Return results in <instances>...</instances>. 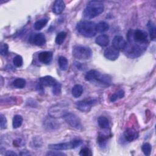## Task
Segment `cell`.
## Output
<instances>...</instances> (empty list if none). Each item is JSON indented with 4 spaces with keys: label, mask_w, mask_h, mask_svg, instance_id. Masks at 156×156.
<instances>
[{
    "label": "cell",
    "mask_w": 156,
    "mask_h": 156,
    "mask_svg": "<svg viewBox=\"0 0 156 156\" xmlns=\"http://www.w3.org/2000/svg\"><path fill=\"white\" fill-rule=\"evenodd\" d=\"M48 112L49 115L54 118L63 117V116L67 112L65 108L64 105L61 104H57L51 107Z\"/></svg>",
    "instance_id": "obj_8"
},
{
    "label": "cell",
    "mask_w": 156,
    "mask_h": 156,
    "mask_svg": "<svg viewBox=\"0 0 156 156\" xmlns=\"http://www.w3.org/2000/svg\"><path fill=\"white\" fill-rule=\"evenodd\" d=\"M124 96V91L123 90H119L117 92L115 93L112 95L110 97V101L111 102H115L117 101L118 99H121Z\"/></svg>",
    "instance_id": "obj_27"
},
{
    "label": "cell",
    "mask_w": 156,
    "mask_h": 156,
    "mask_svg": "<svg viewBox=\"0 0 156 156\" xmlns=\"http://www.w3.org/2000/svg\"><path fill=\"white\" fill-rule=\"evenodd\" d=\"M53 57V53L51 51H43L38 54V60L46 65H48L51 63V62L52 60Z\"/></svg>",
    "instance_id": "obj_12"
},
{
    "label": "cell",
    "mask_w": 156,
    "mask_h": 156,
    "mask_svg": "<svg viewBox=\"0 0 156 156\" xmlns=\"http://www.w3.org/2000/svg\"><path fill=\"white\" fill-rule=\"evenodd\" d=\"M82 141L80 140H74L69 142L60 143L57 144H51L48 146V147L52 150L55 151H63L74 149L79 147L82 144Z\"/></svg>",
    "instance_id": "obj_5"
},
{
    "label": "cell",
    "mask_w": 156,
    "mask_h": 156,
    "mask_svg": "<svg viewBox=\"0 0 156 156\" xmlns=\"http://www.w3.org/2000/svg\"><path fill=\"white\" fill-rule=\"evenodd\" d=\"M65 4L62 0H57L54 2L52 7V12L56 15H59L64 10Z\"/></svg>",
    "instance_id": "obj_17"
},
{
    "label": "cell",
    "mask_w": 156,
    "mask_h": 156,
    "mask_svg": "<svg viewBox=\"0 0 156 156\" xmlns=\"http://www.w3.org/2000/svg\"><path fill=\"white\" fill-rule=\"evenodd\" d=\"M96 32L102 33L109 29V25L105 21H100L96 24Z\"/></svg>",
    "instance_id": "obj_22"
},
{
    "label": "cell",
    "mask_w": 156,
    "mask_h": 156,
    "mask_svg": "<svg viewBox=\"0 0 156 156\" xmlns=\"http://www.w3.org/2000/svg\"><path fill=\"white\" fill-rule=\"evenodd\" d=\"M63 118L65 122L71 127L77 130H80L82 128L81 121L80 118L74 113L71 112H66L63 116Z\"/></svg>",
    "instance_id": "obj_6"
},
{
    "label": "cell",
    "mask_w": 156,
    "mask_h": 156,
    "mask_svg": "<svg viewBox=\"0 0 156 156\" xmlns=\"http://www.w3.org/2000/svg\"><path fill=\"white\" fill-rule=\"evenodd\" d=\"M9 51V46L6 43H3L1 45L0 48V53L2 55L5 56L7 55Z\"/></svg>",
    "instance_id": "obj_32"
},
{
    "label": "cell",
    "mask_w": 156,
    "mask_h": 156,
    "mask_svg": "<svg viewBox=\"0 0 156 156\" xmlns=\"http://www.w3.org/2000/svg\"><path fill=\"white\" fill-rule=\"evenodd\" d=\"M95 42L97 44L102 47L107 46L109 43V37L105 34L100 35L96 37Z\"/></svg>",
    "instance_id": "obj_18"
},
{
    "label": "cell",
    "mask_w": 156,
    "mask_h": 156,
    "mask_svg": "<svg viewBox=\"0 0 156 156\" xmlns=\"http://www.w3.org/2000/svg\"><path fill=\"white\" fill-rule=\"evenodd\" d=\"M104 5L101 1H89L83 10V16L87 19H91L99 15L103 12Z\"/></svg>",
    "instance_id": "obj_1"
},
{
    "label": "cell",
    "mask_w": 156,
    "mask_h": 156,
    "mask_svg": "<svg viewBox=\"0 0 156 156\" xmlns=\"http://www.w3.org/2000/svg\"><path fill=\"white\" fill-rule=\"evenodd\" d=\"M104 55L107 59L109 60L114 61L118 58L119 55V52L118 50H117L116 49H115L114 47L112 46L107 48L104 51Z\"/></svg>",
    "instance_id": "obj_10"
},
{
    "label": "cell",
    "mask_w": 156,
    "mask_h": 156,
    "mask_svg": "<svg viewBox=\"0 0 156 156\" xmlns=\"http://www.w3.org/2000/svg\"><path fill=\"white\" fill-rule=\"evenodd\" d=\"M26 80L23 78H17L12 83V85L16 88H23L26 86Z\"/></svg>",
    "instance_id": "obj_26"
},
{
    "label": "cell",
    "mask_w": 156,
    "mask_h": 156,
    "mask_svg": "<svg viewBox=\"0 0 156 156\" xmlns=\"http://www.w3.org/2000/svg\"><path fill=\"white\" fill-rule=\"evenodd\" d=\"M23 118L21 115H15L13 116V120H12L13 128L17 129V128L21 127V126L23 124Z\"/></svg>",
    "instance_id": "obj_24"
},
{
    "label": "cell",
    "mask_w": 156,
    "mask_h": 156,
    "mask_svg": "<svg viewBox=\"0 0 156 156\" xmlns=\"http://www.w3.org/2000/svg\"><path fill=\"white\" fill-rule=\"evenodd\" d=\"M0 118H1V129L2 130V129H6L7 126V121L5 116L4 115L1 114Z\"/></svg>",
    "instance_id": "obj_34"
},
{
    "label": "cell",
    "mask_w": 156,
    "mask_h": 156,
    "mask_svg": "<svg viewBox=\"0 0 156 156\" xmlns=\"http://www.w3.org/2000/svg\"><path fill=\"white\" fill-rule=\"evenodd\" d=\"M83 91V87L81 85H79V84L75 85L73 87L72 90H71L72 95L76 98H79L82 95Z\"/></svg>",
    "instance_id": "obj_21"
},
{
    "label": "cell",
    "mask_w": 156,
    "mask_h": 156,
    "mask_svg": "<svg viewBox=\"0 0 156 156\" xmlns=\"http://www.w3.org/2000/svg\"><path fill=\"white\" fill-rule=\"evenodd\" d=\"M79 155L80 156H90L92 155V153L91 150L89 148L84 147L80 150L79 152Z\"/></svg>",
    "instance_id": "obj_35"
},
{
    "label": "cell",
    "mask_w": 156,
    "mask_h": 156,
    "mask_svg": "<svg viewBox=\"0 0 156 156\" xmlns=\"http://www.w3.org/2000/svg\"><path fill=\"white\" fill-rule=\"evenodd\" d=\"M5 155H17V154L13 152V151H8L5 154Z\"/></svg>",
    "instance_id": "obj_38"
},
{
    "label": "cell",
    "mask_w": 156,
    "mask_h": 156,
    "mask_svg": "<svg viewBox=\"0 0 156 156\" xmlns=\"http://www.w3.org/2000/svg\"><path fill=\"white\" fill-rule=\"evenodd\" d=\"M138 132L132 128H128L124 132V137L125 140L129 142L135 140L138 138Z\"/></svg>",
    "instance_id": "obj_16"
},
{
    "label": "cell",
    "mask_w": 156,
    "mask_h": 156,
    "mask_svg": "<svg viewBox=\"0 0 156 156\" xmlns=\"http://www.w3.org/2000/svg\"><path fill=\"white\" fill-rule=\"evenodd\" d=\"M141 149H142V151L145 155H147V156L150 155V154L151 153V151H152V147L149 143H146L143 144L141 146Z\"/></svg>",
    "instance_id": "obj_29"
},
{
    "label": "cell",
    "mask_w": 156,
    "mask_h": 156,
    "mask_svg": "<svg viewBox=\"0 0 156 156\" xmlns=\"http://www.w3.org/2000/svg\"><path fill=\"white\" fill-rule=\"evenodd\" d=\"M30 41L36 46H41L46 43V38L43 34L37 33L31 37Z\"/></svg>",
    "instance_id": "obj_14"
},
{
    "label": "cell",
    "mask_w": 156,
    "mask_h": 156,
    "mask_svg": "<svg viewBox=\"0 0 156 156\" xmlns=\"http://www.w3.org/2000/svg\"><path fill=\"white\" fill-rule=\"evenodd\" d=\"M73 55L79 60H88L92 56V51L89 47L77 45L73 49Z\"/></svg>",
    "instance_id": "obj_4"
},
{
    "label": "cell",
    "mask_w": 156,
    "mask_h": 156,
    "mask_svg": "<svg viewBox=\"0 0 156 156\" xmlns=\"http://www.w3.org/2000/svg\"><path fill=\"white\" fill-rule=\"evenodd\" d=\"M93 81L98 82V83L105 85H110L112 83V79L107 74H102L99 71H97Z\"/></svg>",
    "instance_id": "obj_13"
},
{
    "label": "cell",
    "mask_w": 156,
    "mask_h": 156,
    "mask_svg": "<svg viewBox=\"0 0 156 156\" xmlns=\"http://www.w3.org/2000/svg\"><path fill=\"white\" fill-rule=\"evenodd\" d=\"M127 43L122 36L116 35L112 40V46L117 50H123L126 48Z\"/></svg>",
    "instance_id": "obj_11"
},
{
    "label": "cell",
    "mask_w": 156,
    "mask_h": 156,
    "mask_svg": "<svg viewBox=\"0 0 156 156\" xmlns=\"http://www.w3.org/2000/svg\"><path fill=\"white\" fill-rule=\"evenodd\" d=\"M75 66H76V68L81 71H83L84 69H85V66L83 65V64L79 63V62H75Z\"/></svg>",
    "instance_id": "obj_37"
},
{
    "label": "cell",
    "mask_w": 156,
    "mask_h": 156,
    "mask_svg": "<svg viewBox=\"0 0 156 156\" xmlns=\"http://www.w3.org/2000/svg\"><path fill=\"white\" fill-rule=\"evenodd\" d=\"M147 27L148 29L149 34H150V37L152 41H155V37H156V34H155V26L154 23L150 20L148 21L147 24Z\"/></svg>",
    "instance_id": "obj_19"
},
{
    "label": "cell",
    "mask_w": 156,
    "mask_h": 156,
    "mask_svg": "<svg viewBox=\"0 0 156 156\" xmlns=\"http://www.w3.org/2000/svg\"><path fill=\"white\" fill-rule=\"evenodd\" d=\"M48 22V18H42L41 20H39L37 21L34 25V27L35 30H40L42 29L44 27H45Z\"/></svg>",
    "instance_id": "obj_25"
},
{
    "label": "cell",
    "mask_w": 156,
    "mask_h": 156,
    "mask_svg": "<svg viewBox=\"0 0 156 156\" xmlns=\"http://www.w3.org/2000/svg\"><path fill=\"white\" fill-rule=\"evenodd\" d=\"M66 37V33L65 32L62 31L59 32L55 37V43L58 45L62 44L64 42Z\"/></svg>",
    "instance_id": "obj_28"
},
{
    "label": "cell",
    "mask_w": 156,
    "mask_h": 156,
    "mask_svg": "<svg viewBox=\"0 0 156 156\" xmlns=\"http://www.w3.org/2000/svg\"><path fill=\"white\" fill-rule=\"evenodd\" d=\"M20 155H30V154L28 151H21L20 153Z\"/></svg>",
    "instance_id": "obj_39"
},
{
    "label": "cell",
    "mask_w": 156,
    "mask_h": 156,
    "mask_svg": "<svg viewBox=\"0 0 156 156\" xmlns=\"http://www.w3.org/2000/svg\"><path fill=\"white\" fill-rule=\"evenodd\" d=\"M59 68L62 71H66L68 68V61L67 58L63 56H60L58 59Z\"/></svg>",
    "instance_id": "obj_23"
},
{
    "label": "cell",
    "mask_w": 156,
    "mask_h": 156,
    "mask_svg": "<svg viewBox=\"0 0 156 156\" xmlns=\"http://www.w3.org/2000/svg\"><path fill=\"white\" fill-rule=\"evenodd\" d=\"M40 85L46 87H54L58 82L51 76H46L39 79Z\"/></svg>",
    "instance_id": "obj_15"
},
{
    "label": "cell",
    "mask_w": 156,
    "mask_h": 156,
    "mask_svg": "<svg viewBox=\"0 0 156 156\" xmlns=\"http://www.w3.org/2000/svg\"><path fill=\"white\" fill-rule=\"evenodd\" d=\"M46 155H52V156H63V155H66L65 154H64L63 152H61L60 151H55V150H54L53 151H48L46 154Z\"/></svg>",
    "instance_id": "obj_36"
},
{
    "label": "cell",
    "mask_w": 156,
    "mask_h": 156,
    "mask_svg": "<svg viewBox=\"0 0 156 156\" xmlns=\"http://www.w3.org/2000/svg\"><path fill=\"white\" fill-rule=\"evenodd\" d=\"M96 102V99H85L76 102V108L82 112H88Z\"/></svg>",
    "instance_id": "obj_7"
},
{
    "label": "cell",
    "mask_w": 156,
    "mask_h": 156,
    "mask_svg": "<svg viewBox=\"0 0 156 156\" xmlns=\"http://www.w3.org/2000/svg\"><path fill=\"white\" fill-rule=\"evenodd\" d=\"M127 38L129 43H133L138 45L146 47V44L147 43V34L143 30L136 29L135 30H129Z\"/></svg>",
    "instance_id": "obj_3"
},
{
    "label": "cell",
    "mask_w": 156,
    "mask_h": 156,
    "mask_svg": "<svg viewBox=\"0 0 156 156\" xmlns=\"http://www.w3.org/2000/svg\"><path fill=\"white\" fill-rule=\"evenodd\" d=\"M13 63L16 67H21L23 63V57L20 55H16L13 59Z\"/></svg>",
    "instance_id": "obj_30"
},
{
    "label": "cell",
    "mask_w": 156,
    "mask_h": 156,
    "mask_svg": "<svg viewBox=\"0 0 156 156\" xmlns=\"http://www.w3.org/2000/svg\"><path fill=\"white\" fill-rule=\"evenodd\" d=\"M107 140V135H104V134L99 135V136L98 137V143H99V146H101V147L105 145Z\"/></svg>",
    "instance_id": "obj_31"
},
{
    "label": "cell",
    "mask_w": 156,
    "mask_h": 156,
    "mask_svg": "<svg viewBox=\"0 0 156 156\" xmlns=\"http://www.w3.org/2000/svg\"><path fill=\"white\" fill-rule=\"evenodd\" d=\"M62 90V85L60 83L57 82L52 88V93L55 95H58L61 93Z\"/></svg>",
    "instance_id": "obj_33"
},
{
    "label": "cell",
    "mask_w": 156,
    "mask_h": 156,
    "mask_svg": "<svg viewBox=\"0 0 156 156\" xmlns=\"http://www.w3.org/2000/svg\"><path fill=\"white\" fill-rule=\"evenodd\" d=\"M98 123L99 126L102 129H107L110 127L109 121L107 118L101 116L98 119Z\"/></svg>",
    "instance_id": "obj_20"
},
{
    "label": "cell",
    "mask_w": 156,
    "mask_h": 156,
    "mask_svg": "<svg viewBox=\"0 0 156 156\" xmlns=\"http://www.w3.org/2000/svg\"><path fill=\"white\" fill-rule=\"evenodd\" d=\"M43 126L48 130H54L60 127V123L55 119V118H46L43 121Z\"/></svg>",
    "instance_id": "obj_9"
},
{
    "label": "cell",
    "mask_w": 156,
    "mask_h": 156,
    "mask_svg": "<svg viewBox=\"0 0 156 156\" xmlns=\"http://www.w3.org/2000/svg\"><path fill=\"white\" fill-rule=\"evenodd\" d=\"M96 24L94 22L88 20H82L77 23L76 29L82 35L91 38L94 37L96 34Z\"/></svg>",
    "instance_id": "obj_2"
}]
</instances>
